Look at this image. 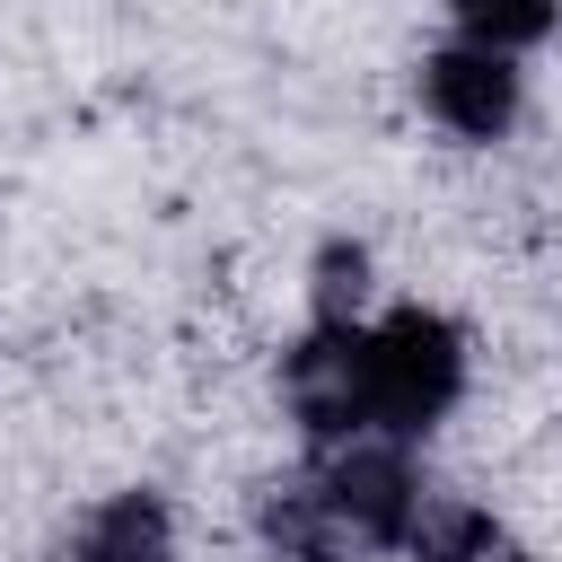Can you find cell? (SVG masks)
<instances>
[{"label":"cell","instance_id":"cell-1","mask_svg":"<svg viewBox=\"0 0 562 562\" xmlns=\"http://www.w3.org/2000/svg\"><path fill=\"white\" fill-rule=\"evenodd\" d=\"M465 386V342L448 316L430 307H395L378 334H369V430H430Z\"/></svg>","mask_w":562,"mask_h":562},{"label":"cell","instance_id":"cell-2","mask_svg":"<svg viewBox=\"0 0 562 562\" xmlns=\"http://www.w3.org/2000/svg\"><path fill=\"white\" fill-rule=\"evenodd\" d=\"M281 386H290V413L316 439H360L369 430V334L360 325H316L290 351Z\"/></svg>","mask_w":562,"mask_h":562},{"label":"cell","instance_id":"cell-3","mask_svg":"<svg viewBox=\"0 0 562 562\" xmlns=\"http://www.w3.org/2000/svg\"><path fill=\"white\" fill-rule=\"evenodd\" d=\"M325 509L342 518V536L369 553V544H404L413 536V509H422V483L404 465V448H378V439H351L325 474H316Z\"/></svg>","mask_w":562,"mask_h":562},{"label":"cell","instance_id":"cell-4","mask_svg":"<svg viewBox=\"0 0 562 562\" xmlns=\"http://www.w3.org/2000/svg\"><path fill=\"white\" fill-rule=\"evenodd\" d=\"M422 97H430V114H439L448 132L492 140V132H509V114H518V70H509V53L448 44V53L422 61Z\"/></svg>","mask_w":562,"mask_h":562},{"label":"cell","instance_id":"cell-5","mask_svg":"<svg viewBox=\"0 0 562 562\" xmlns=\"http://www.w3.org/2000/svg\"><path fill=\"white\" fill-rule=\"evenodd\" d=\"M70 562H167V509L149 492H114L105 509H88Z\"/></svg>","mask_w":562,"mask_h":562},{"label":"cell","instance_id":"cell-6","mask_svg":"<svg viewBox=\"0 0 562 562\" xmlns=\"http://www.w3.org/2000/svg\"><path fill=\"white\" fill-rule=\"evenodd\" d=\"M263 536H272V553H281V562H351V553H360V544L342 536V518L325 509L316 474H307V483H290V492L263 509Z\"/></svg>","mask_w":562,"mask_h":562},{"label":"cell","instance_id":"cell-7","mask_svg":"<svg viewBox=\"0 0 562 562\" xmlns=\"http://www.w3.org/2000/svg\"><path fill=\"white\" fill-rule=\"evenodd\" d=\"M404 553H413V562H492V518H483L474 501H439V492H422Z\"/></svg>","mask_w":562,"mask_h":562},{"label":"cell","instance_id":"cell-8","mask_svg":"<svg viewBox=\"0 0 562 562\" xmlns=\"http://www.w3.org/2000/svg\"><path fill=\"white\" fill-rule=\"evenodd\" d=\"M553 9H562V0H457V26H465V44H483V53H518V44H536V35L553 26Z\"/></svg>","mask_w":562,"mask_h":562},{"label":"cell","instance_id":"cell-9","mask_svg":"<svg viewBox=\"0 0 562 562\" xmlns=\"http://www.w3.org/2000/svg\"><path fill=\"white\" fill-rule=\"evenodd\" d=\"M360 281H369V255L360 246H325L316 255V325H351Z\"/></svg>","mask_w":562,"mask_h":562}]
</instances>
